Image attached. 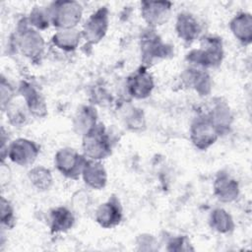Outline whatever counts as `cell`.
Segmentation results:
<instances>
[{
    "label": "cell",
    "mask_w": 252,
    "mask_h": 252,
    "mask_svg": "<svg viewBox=\"0 0 252 252\" xmlns=\"http://www.w3.org/2000/svg\"><path fill=\"white\" fill-rule=\"evenodd\" d=\"M28 22L35 30L48 28L51 24L48 7H34L30 13Z\"/></svg>",
    "instance_id": "cell-25"
},
{
    "label": "cell",
    "mask_w": 252,
    "mask_h": 252,
    "mask_svg": "<svg viewBox=\"0 0 252 252\" xmlns=\"http://www.w3.org/2000/svg\"><path fill=\"white\" fill-rule=\"evenodd\" d=\"M50 23L59 30L74 29L81 21L83 7L77 1H55L48 6Z\"/></svg>",
    "instance_id": "cell-3"
},
{
    "label": "cell",
    "mask_w": 252,
    "mask_h": 252,
    "mask_svg": "<svg viewBox=\"0 0 252 252\" xmlns=\"http://www.w3.org/2000/svg\"><path fill=\"white\" fill-rule=\"evenodd\" d=\"M7 157L16 164L28 166L34 162L38 154L39 147L32 140L19 138L14 140L7 147Z\"/></svg>",
    "instance_id": "cell-9"
},
{
    "label": "cell",
    "mask_w": 252,
    "mask_h": 252,
    "mask_svg": "<svg viewBox=\"0 0 252 252\" xmlns=\"http://www.w3.org/2000/svg\"><path fill=\"white\" fill-rule=\"evenodd\" d=\"M223 58L221 38L218 36H204L201 47L193 49L187 54V60L195 67L206 69L219 66Z\"/></svg>",
    "instance_id": "cell-1"
},
{
    "label": "cell",
    "mask_w": 252,
    "mask_h": 252,
    "mask_svg": "<svg viewBox=\"0 0 252 252\" xmlns=\"http://www.w3.org/2000/svg\"><path fill=\"white\" fill-rule=\"evenodd\" d=\"M172 3L168 1H142L141 15L150 29L163 25L167 22Z\"/></svg>",
    "instance_id": "cell-10"
},
{
    "label": "cell",
    "mask_w": 252,
    "mask_h": 252,
    "mask_svg": "<svg viewBox=\"0 0 252 252\" xmlns=\"http://www.w3.org/2000/svg\"><path fill=\"white\" fill-rule=\"evenodd\" d=\"M182 80L187 87L193 88L201 95H206L211 92V77L202 68L193 66L186 69L182 74Z\"/></svg>",
    "instance_id": "cell-17"
},
{
    "label": "cell",
    "mask_w": 252,
    "mask_h": 252,
    "mask_svg": "<svg viewBox=\"0 0 252 252\" xmlns=\"http://www.w3.org/2000/svg\"><path fill=\"white\" fill-rule=\"evenodd\" d=\"M175 31L179 38L186 43L193 42L201 32V26L198 20L188 12L179 13L176 18Z\"/></svg>",
    "instance_id": "cell-14"
},
{
    "label": "cell",
    "mask_w": 252,
    "mask_h": 252,
    "mask_svg": "<svg viewBox=\"0 0 252 252\" xmlns=\"http://www.w3.org/2000/svg\"><path fill=\"white\" fill-rule=\"evenodd\" d=\"M28 175L32 185L39 191L48 190L52 185L53 178L51 171L42 165L32 167Z\"/></svg>",
    "instance_id": "cell-24"
},
{
    "label": "cell",
    "mask_w": 252,
    "mask_h": 252,
    "mask_svg": "<svg viewBox=\"0 0 252 252\" xmlns=\"http://www.w3.org/2000/svg\"><path fill=\"white\" fill-rule=\"evenodd\" d=\"M229 29L234 37L243 45L252 42V16L248 12L236 14L229 22Z\"/></svg>",
    "instance_id": "cell-16"
},
{
    "label": "cell",
    "mask_w": 252,
    "mask_h": 252,
    "mask_svg": "<svg viewBox=\"0 0 252 252\" xmlns=\"http://www.w3.org/2000/svg\"><path fill=\"white\" fill-rule=\"evenodd\" d=\"M214 193L221 202H232L239 195L238 182L227 173L221 171L214 181Z\"/></svg>",
    "instance_id": "cell-13"
},
{
    "label": "cell",
    "mask_w": 252,
    "mask_h": 252,
    "mask_svg": "<svg viewBox=\"0 0 252 252\" xmlns=\"http://www.w3.org/2000/svg\"><path fill=\"white\" fill-rule=\"evenodd\" d=\"M75 222L72 212L66 207L54 208L49 215V225L53 233L65 232L69 230Z\"/></svg>",
    "instance_id": "cell-19"
},
{
    "label": "cell",
    "mask_w": 252,
    "mask_h": 252,
    "mask_svg": "<svg viewBox=\"0 0 252 252\" xmlns=\"http://www.w3.org/2000/svg\"><path fill=\"white\" fill-rule=\"evenodd\" d=\"M170 46L165 44L153 29H149L141 37V57L145 65L151 64L170 53Z\"/></svg>",
    "instance_id": "cell-8"
},
{
    "label": "cell",
    "mask_w": 252,
    "mask_h": 252,
    "mask_svg": "<svg viewBox=\"0 0 252 252\" xmlns=\"http://www.w3.org/2000/svg\"><path fill=\"white\" fill-rule=\"evenodd\" d=\"M210 225L220 233H229L234 228V222L231 216L223 209H215L209 219Z\"/></svg>",
    "instance_id": "cell-23"
},
{
    "label": "cell",
    "mask_w": 252,
    "mask_h": 252,
    "mask_svg": "<svg viewBox=\"0 0 252 252\" xmlns=\"http://www.w3.org/2000/svg\"><path fill=\"white\" fill-rule=\"evenodd\" d=\"M108 23V9L106 7H99L86 20L81 32L82 37L91 44L99 42L106 34Z\"/></svg>",
    "instance_id": "cell-7"
},
{
    "label": "cell",
    "mask_w": 252,
    "mask_h": 252,
    "mask_svg": "<svg viewBox=\"0 0 252 252\" xmlns=\"http://www.w3.org/2000/svg\"><path fill=\"white\" fill-rule=\"evenodd\" d=\"M87 158L72 148L60 149L54 157L57 170L67 178L78 179L83 172Z\"/></svg>",
    "instance_id": "cell-5"
},
{
    "label": "cell",
    "mask_w": 252,
    "mask_h": 252,
    "mask_svg": "<svg viewBox=\"0 0 252 252\" xmlns=\"http://www.w3.org/2000/svg\"><path fill=\"white\" fill-rule=\"evenodd\" d=\"M129 94L138 99L148 97L154 89V80L146 66H142L132 73L126 82Z\"/></svg>",
    "instance_id": "cell-11"
},
{
    "label": "cell",
    "mask_w": 252,
    "mask_h": 252,
    "mask_svg": "<svg viewBox=\"0 0 252 252\" xmlns=\"http://www.w3.org/2000/svg\"><path fill=\"white\" fill-rule=\"evenodd\" d=\"M82 176L86 185L95 190L104 188L107 182L106 170L99 160H87Z\"/></svg>",
    "instance_id": "cell-15"
},
{
    "label": "cell",
    "mask_w": 252,
    "mask_h": 252,
    "mask_svg": "<svg viewBox=\"0 0 252 252\" xmlns=\"http://www.w3.org/2000/svg\"><path fill=\"white\" fill-rule=\"evenodd\" d=\"M220 133L205 114L198 116L190 127V139L199 150H207L215 144Z\"/></svg>",
    "instance_id": "cell-6"
},
{
    "label": "cell",
    "mask_w": 252,
    "mask_h": 252,
    "mask_svg": "<svg viewBox=\"0 0 252 252\" xmlns=\"http://www.w3.org/2000/svg\"><path fill=\"white\" fill-rule=\"evenodd\" d=\"M14 92L12 87L9 85L8 82L5 81L4 78H2L1 81V102H2V107H4L6 104L10 103L12 97H13Z\"/></svg>",
    "instance_id": "cell-27"
},
{
    "label": "cell",
    "mask_w": 252,
    "mask_h": 252,
    "mask_svg": "<svg viewBox=\"0 0 252 252\" xmlns=\"http://www.w3.org/2000/svg\"><path fill=\"white\" fill-rule=\"evenodd\" d=\"M206 115L210 118V120L213 122V124L216 126L220 134L228 129L232 120L231 112L228 105L225 101H222L220 99L217 102H214L210 112Z\"/></svg>",
    "instance_id": "cell-20"
},
{
    "label": "cell",
    "mask_w": 252,
    "mask_h": 252,
    "mask_svg": "<svg viewBox=\"0 0 252 252\" xmlns=\"http://www.w3.org/2000/svg\"><path fill=\"white\" fill-rule=\"evenodd\" d=\"M1 222L7 227H13L15 223V216L12 205L4 197L1 199Z\"/></svg>",
    "instance_id": "cell-26"
},
{
    "label": "cell",
    "mask_w": 252,
    "mask_h": 252,
    "mask_svg": "<svg viewBox=\"0 0 252 252\" xmlns=\"http://www.w3.org/2000/svg\"><path fill=\"white\" fill-rule=\"evenodd\" d=\"M96 222L104 228H112L122 220V207L119 200L112 196L106 202L99 205L95 211Z\"/></svg>",
    "instance_id": "cell-12"
},
{
    "label": "cell",
    "mask_w": 252,
    "mask_h": 252,
    "mask_svg": "<svg viewBox=\"0 0 252 252\" xmlns=\"http://www.w3.org/2000/svg\"><path fill=\"white\" fill-rule=\"evenodd\" d=\"M20 92L25 98L29 111L32 115L42 117L46 114L47 108L45 101L39 92L34 87H32L29 83H22L20 87Z\"/></svg>",
    "instance_id": "cell-18"
},
{
    "label": "cell",
    "mask_w": 252,
    "mask_h": 252,
    "mask_svg": "<svg viewBox=\"0 0 252 252\" xmlns=\"http://www.w3.org/2000/svg\"><path fill=\"white\" fill-rule=\"evenodd\" d=\"M96 119L97 114L94 107L87 105L81 106L74 117V128L78 134L84 136L97 124Z\"/></svg>",
    "instance_id": "cell-21"
},
{
    "label": "cell",
    "mask_w": 252,
    "mask_h": 252,
    "mask_svg": "<svg viewBox=\"0 0 252 252\" xmlns=\"http://www.w3.org/2000/svg\"><path fill=\"white\" fill-rule=\"evenodd\" d=\"M15 39L16 46L23 55L32 61L40 60L44 51V40L38 31L29 24L28 20L19 23Z\"/></svg>",
    "instance_id": "cell-2"
},
{
    "label": "cell",
    "mask_w": 252,
    "mask_h": 252,
    "mask_svg": "<svg viewBox=\"0 0 252 252\" xmlns=\"http://www.w3.org/2000/svg\"><path fill=\"white\" fill-rule=\"evenodd\" d=\"M82 37L81 32L75 29L59 30L51 38L53 45L63 51H73L77 48Z\"/></svg>",
    "instance_id": "cell-22"
},
{
    "label": "cell",
    "mask_w": 252,
    "mask_h": 252,
    "mask_svg": "<svg viewBox=\"0 0 252 252\" xmlns=\"http://www.w3.org/2000/svg\"><path fill=\"white\" fill-rule=\"evenodd\" d=\"M83 153L86 158L100 160L111 154V142L103 124L98 123L83 136Z\"/></svg>",
    "instance_id": "cell-4"
}]
</instances>
